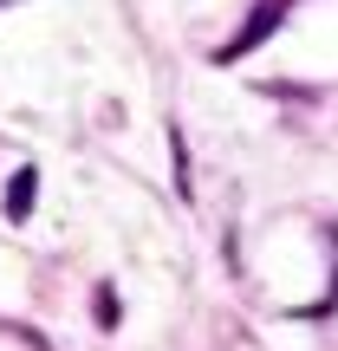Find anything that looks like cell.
Listing matches in <instances>:
<instances>
[{"label":"cell","mask_w":338,"mask_h":351,"mask_svg":"<svg viewBox=\"0 0 338 351\" xmlns=\"http://www.w3.org/2000/svg\"><path fill=\"white\" fill-rule=\"evenodd\" d=\"M287 7H293V0H254L248 20H241V33L215 46V65H234V59H248L254 46H267V39L280 33V20H287Z\"/></svg>","instance_id":"obj_1"},{"label":"cell","mask_w":338,"mask_h":351,"mask_svg":"<svg viewBox=\"0 0 338 351\" xmlns=\"http://www.w3.org/2000/svg\"><path fill=\"white\" fill-rule=\"evenodd\" d=\"M33 202H39V169L20 163V169H13V182H7V195H0V215H7V221H26Z\"/></svg>","instance_id":"obj_2"},{"label":"cell","mask_w":338,"mask_h":351,"mask_svg":"<svg viewBox=\"0 0 338 351\" xmlns=\"http://www.w3.org/2000/svg\"><path fill=\"white\" fill-rule=\"evenodd\" d=\"M91 319H98L104 332H111L117 319H124V306H117V293H111V287H98V313H91Z\"/></svg>","instance_id":"obj_3"}]
</instances>
